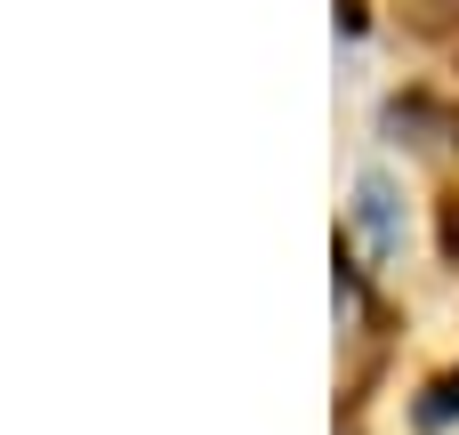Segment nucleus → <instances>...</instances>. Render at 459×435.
<instances>
[{
	"label": "nucleus",
	"instance_id": "obj_1",
	"mask_svg": "<svg viewBox=\"0 0 459 435\" xmlns=\"http://www.w3.org/2000/svg\"><path fill=\"white\" fill-rule=\"evenodd\" d=\"M420 420H428V428H444V420H459V371H452V379H436V396L420 404Z\"/></svg>",
	"mask_w": 459,
	"mask_h": 435
},
{
	"label": "nucleus",
	"instance_id": "obj_2",
	"mask_svg": "<svg viewBox=\"0 0 459 435\" xmlns=\"http://www.w3.org/2000/svg\"><path fill=\"white\" fill-rule=\"evenodd\" d=\"M339 24H347V32H363V0H339Z\"/></svg>",
	"mask_w": 459,
	"mask_h": 435
}]
</instances>
